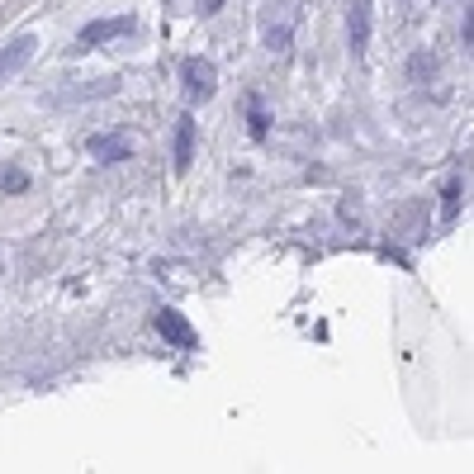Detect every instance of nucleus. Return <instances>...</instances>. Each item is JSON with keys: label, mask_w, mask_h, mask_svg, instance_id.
<instances>
[{"label": "nucleus", "mask_w": 474, "mask_h": 474, "mask_svg": "<svg viewBox=\"0 0 474 474\" xmlns=\"http://www.w3.org/2000/svg\"><path fill=\"white\" fill-rule=\"evenodd\" d=\"M157 333L167 337L171 346H180V352H190V346L199 342V337H195V327H190V318L176 314V308H161V314H157Z\"/></svg>", "instance_id": "obj_5"}, {"label": "nucleus", "mask_w": 474, "mask_h": 474, "mask_svg": "<svg viewBox=\"0 0 474 474\" xmlns=\"http://www.w3.org/2000/svg\"><path fill=\"white\" fill-rule=\"evenodd\" d=\"M123 34H133V15H114V19H95V24L81 29L76 44L81 48H100V44H110V38H123Z\"/></svg>", "instance_id": "obj_4"}, {"label": "nucleus", "mask_w": 474, "mask_h": 474, "mask_svg": "<svg viewBox=\"0 0 474 474\" xmlns=\"http://www.w3.org/2000/svg\"><path fill=\"white\" fill-rule=\"evenodd\" d=\"M24 185H29V176L19 171V167H5V171H0V190H24Z\"/></svg>", "instance_id": "obj_10"}, {"label": "nucleus", "mask_w": 474, "mask_h": 474, "mask_svg": "<svg viewBox=\"0 0 474 474\" xmlns=\"http://www.w3.org/2000/svg\"><path fill=\"white\" fill-rule=\"evenodd\" d=\"M34 53H38V38L34 34H19V38H10L5 48H0V86H5L10 76H19L34 62Z\"/></svg>", "instance_id": "obj_3"}, {"label": "nucleus", "mask_w": 474, "mask_h": 474, "mask_svg": "<svg viewBox=\"0 0 474 474\" xmlns=\"http://www.w3.org/2000/svg\"><path fill=\"white\" fill-rule=\"evenodd\" d=\"M346 29H352V57H365V38H370V0H352V19H346Z\"/></svg>", "instance_id": "obj_7"}, {"label": "nucleus", "mask_w": 474, "mask_h": 474, "mask_svg": "<svg viewBox=\"0 0 474 474\" xmlns=\"http://www.w3.org/2000/svg\"><path fill=\"white\" fill-rule=\"evenodd\" d=\"M180 86H185V95H190L195 105L214 100V91H218L214 62H209V57H185V62H180Z\"/></svg>", "instance_id": "obj_1"}, {"label": "nucleus", "mask_w": 474, "mask_h": 474, "mask_svg": "<svg viewBox=\"0 0 474 474\" xmlns=\"http://www.w3.org/2000/svg\"><path fill=\"white\" fill-rule=\"evenodd\" d=\"M290 5H285V0H271V5H266V15H261V34H266V48L271 53H285L290 48Z\"/></svg>", "instance_id": "obj_2"}, {"label": "nucleus", "mask_w": 474, "mask_h": 474, "mask_svg": "<svg viewBox=\"0 0 474 474\" xmlns=\"http://www.w3.org/2000/svg\"><path fill=\"white\" fill-rule=\"evenodd\" d=\"M86 152L95 161H123V157H129V142H123V138H91Z\"/></svg>", "instance_id": "obj_8"}, {"label": "nucleus", "mask_w": 474, "mask_h": 474, "mask_svg": "<svg viewBox=\"0 0 474 474\" xmlns=\"http://www.w3.org/2000/svg\"><path fill=\"white\" fill-rule=\"evenodd\" d=\"M456 209H460V176H450L446 180V223L456 218Z\"/></svg>", "instance_id": "obj_9"}, {"label": "nucleus", "mask_w": 474, "mask_h": 474, "mask_svg": "<svg viewBox=\"0 0 474 474\" xmlns=\"http://www.w3.org/2000/svg\"><path fill=\"white\" fill-rule=\"evenodd\" d=\"M195 161V114H180L176 119V171L185 176Z\"/></svg>", "instance_id": "obj_6"}]
</instances>
